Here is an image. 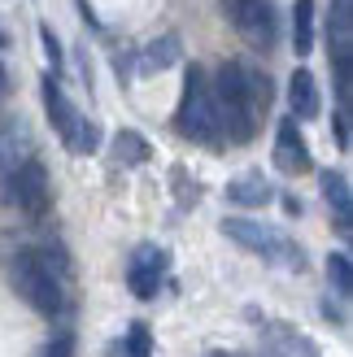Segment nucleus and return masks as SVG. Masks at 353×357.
<instances>
[{
    "label": "nucleus",
    "mask_w": 353,
    "mask_h": 357,
    "mask_svg": "<svg viewBox=\"0 0 353 357\" xmlns=\"http://www.w3.org/2000/svg\"><path fill=\"white\" fill-rule=\"evenodd\" d=\"M327 279H331V288H336L340 296L353 292V261H349V253H331L327 257Z\"/></svg>",
    "instance_id": "obj_18"
},
{
    "label": "nucleus",
    "mask_w": 353,
    "mask_h": 357,
    "mask_svg": "<svg viewBox=\"0 0 353 357\" xmlns=\"http://www.w3.org/2000/svg\"><path fill=\"white\" fill-rule=\"evenodd\" d=\"M292 48L296 57H306L314 48V0H296L292 5Z\"/></svg>",
    "instance_id": "obj_15"
},
{
    "label": "nucleus",
    "mask_w": 353,
    "mask_h": 357,
    "mask_svg": "<svg viewBox=\"0 0 353 357\" xmlns=\"http://www.w3.org/2000/svg\"><path fill=\"white\" fill-rule=\"evenodd\" d=\"M96 144H100V127L92 118H79L75 135H70V149H75V153H96Z\"/></svg>",
    "instance_id": "obj_19"
},
{
    "label": "nucleus",
    "mask_w": 353,
    "mask_h": 357,
    "mask_svg": "<svg viewBox=\"0 0 353 357\" xmlns=\"http://www.w3.org/2000/svg\"><path fill=\"white\" fill-rule=\"evenodd\" d=\"M288 105H292V118H314L319 114V79H314L306 66H296L292 79H288Z\"/></svg>",
    "instance_id": "obj_11"
},
{
    "label": "nucleus",
    "mask_w": 353,
    "mask_h": 357,
    "mask_svg": "<svg viewBox=\"0 0 353 357\" xmlns=\"http://www.w3.org/2000/svg\"><path fill=\"white\" fill-rule=\"evenodd\" d=\"M179 57H183L179 35H162V40H153V44L144 48V70H170Z\"/></svg>",
    "instance_id": "obj_16"
},
{
    "label": "nucleus",
    "mask_w": 353,
    "mask_h": 357,
    "mask_svg": "<svg viewBox=\"0 0 353 357\" xmlns=\"http://www.w3.org/2000/svg\"><path fill=\"white\" fill-rule=\"evenodd\" d=\"M327 40H331V57H353V0H331Z\"/></svg>",
    "instance_id": "obj_12"
},
{
    "label": "nucleus",
    "mask_w": 353,
    "mask_h": 357,
    "mask_svg": "<svg viewBox=\"0 0 353 357\" xmlns=\"http://www.w3.org/2000/svg\"><path fill=\"white\" fill-rule=\"evenodd\" d=\"M44 109H48V118H52V127H57V135L70 144V135H75V127H79V114H75V105L66 100V92H61V83L57 79H44Z\"/></svg>",
    "instance_id": "obj_10"
},
{
    "label": "nucleus",
    "mask_w": 353,
    "mask_h": 357,
    "mask_svg": "<svg viewBox=\"0 0 353 357\" xmlns=\"http://www.w3.org/2000/svg\"><path fill=\"white\" fill-rule=\"evenodd\" d=\"M162 271H166V253L153 248V244H140L131 266H127V288L140 301H149V296H157V288H162Z\"/></svg>",
    "instance_id": "obj_7"
},
{
    "label": "nucleus",
    "mask_w": 353,
    "mask_h": 357,
    "mask_svg": "<svg viewBox=\"0 0 353 357\" xmlns=\"http://www.w3.org/2000/svg\"><path fill=\"white\" fill-rule=\"evenodd\" d=\"M9 92V75H5V66H0V96Z\"/></svg>",
    "instance_id": "obj_23"
},
{
    "label": "nucleus",
    "mask_w": 353,
    "mask_h": 357,
    "mask_svg": "<svg viewBox=\"0 0 353 357\" xmlns=\"http://www.w3.org/2000/svg\"><path fill=\"white\" fill-rule=\"evenodd\" d=\"M209 357H223V353H209Z\"/></svg>",
    "instance_id": "obj_25"
},
{
    "label": "nucleus",
    "mask_w": 353,
    "mask_h": 357,
    "mask_svg": "<svg viewBox=\"0 0 353 357\" xmlns=\"http://www.w3.org/2000/svg\"><path fill=\"white\" fill-rule=\"evenodd\" d=\"M31 157V135H27V127L22 122H5L0 127V183L17 170Z\"/></svg>",
    "instance_id": "obj_9"
},
{
    "label": "nucleus",
    "mask_w": 353,
    "mask_h": 357,
    "mask_svg": "<svg viewBox=\"0 0 353 357\" xmlns=\"http://www.w3.org/2000/svg\"><path fill=\"white\" fill-rule=\"evenodd\" d=\"M114 157L122 166H144L149 162V144H144V135H135V131H118L114 135Z\"/></svg>",
    "instance_id": "obj_17"
},
{
    "label": "nucleus",
    "mask_w": 353,
    "mask_h": 357,
    "mask_svg": "<svg viewBox=\"0 0 353 357\" xmlns=\"http://www.w3.org/2000/svg\"><path fill=\"white\" fill-rule=\"evenodd\" d=\"M271 183L262 174H240V178H232V183H227V201L232 205H244V209H262L271 201Z\"/></svg>",
    "instance_id": "obj_13"
},
{
    "label": "nucleus",
    "mask_w": 353,
    "mask_h": 357,
    "mask_svg": "<svg viewBox=\"0 0 353 357\" xmlns=\"http://www.w3.org/2000/svg\"><path fill=\"white\" fill-rule=\"evenodd\" d=\"M331 127H336V144H340V149H349V114H345V109L331 118Z\"/></svg>",
    "instance_id": "obj_22"
},
{
    "label": "nucleus",
    "mask_w": 353,
    "mask_h": 357,
    "mask_svg": "<svg viewBox=\"0 0 353 357\" xmlns=\"http://www.w3.org/2000/svg\"><path fill=\"white\" fill-rule=\"evenodd\" d=\"M223 236L236 240L240 248H249V253H257V257L275 261V266H288V271H301V266H306V253L284 236V231L262 227V222H253V218H227V222H223Z\"/></svg>",
    "instance_id": "obj_4"
},
{
    "label": "nucleus",
    "mask_w": 353,
    "mask_h": 357,
    "mask_svg": "<svg viewBox=\"0 0 353 357\" xmlns=\"http://www.w3.org/2000/svg\"><path fill=\"white\" fill-rule=\"evenodd\" d=\"M174 127H179V135L192 139V144H218L223 139L214 96H209V79H205L201 66H188L183 96H179V109H174Z\"/></svg>",
    "instance_id": "obj_2"
},
{
    "label": "nucleus",
    "mask_w": 353,
    "mask_h": 357,
    "mask_svg": "<svg viewBox=\"0 0 353 357\" xmlns=\"http://www.w3.org/2000/svg\"><path fill=\"white\" fill-rule=\"evenodd\" d=\"M227 22L236 26V35L257 52H271L279 40V17L271 9V0H223Z\"/></svg>",
    "instance_id": "obj_5"
},
{
    "label": "nucleus",
    "mask_w": 353,
    "mask_h": 357,
    "mask_svg": "<svg viewBox=\"0 0 353 357\" xmlns=\"http://www.w3.org/2000/svg\"><path fill=\"white\" fill-rule=\"evenodd\" d=\"M275 166L284 170V174H306L314 166L306 135L296 131V118H284V122H279V131H275Z\"/></svg>",
    "instance_id": "obj_8"
},
{
    "label": "nucleus",
    "mask_w": 353,
    "mask_h": 357,
    "mask_svg": "<svg viewBox=\"0 0 353 357\" xmlns=\"http://www.w3.org/2000/svg\"><path fill=\"white\" fill-rule=\"evenodd\" d=\"M9 279H13V288H17V296L27 301V305L35 310V314H61L66 310V292H61V279L52 275V266H48V257L44 253H17L13 257V266H9Z\"/></svg>",
    "instance_id": "obj_3"
},
{
    "label": "nucleus",
    "mask_w": 353,
    "mask_h": 357,
    "mask_svg": "<svg viewBox=\"0 0 353 357\" xmlns=\"http://www.w3.org/2000/svg\"><path fill=\"white\" fill-rule=\"evenodd\" d=\"M40 40H44V52H48L52 70H61V44H57V35H52V26H40Z\"/></svg>",
    "instance_id": "obj_21"
},
{
    "label": "nucleus",
    "mask_w": 353,
    "mask_h": 357,
    "mask_svg": "<svg viewBox=\"0 0 353 357\" xmlns=\"http://www.w3.org/2000/svg\"><path fill=\"white\" fill-rule=\"evenodd\" d=\"M153 340H149V327L144 323H131V335H127V357H149Z\"/></svg>",
    "instance_id": "obj_20"
},
{
    "label": "nucleus",
    "mask_w": 353,
    "mask_h": 357,
    "mask_svg": "<svg viewBox=\"0 0 353 357\" xmlns=\"http://www.w3.org/2000/svg\"><path fill=\"white\" fill-rule=\"evenodd\" d=\"M319 183H323L327 205L336 209V222H340V231H349V178H345L340 170H323V174H319Z\"/></svg>",
    "instance_id": "obj_14"
},
{
    "label": "nucleus",
    "mask_w": 353,
    "mask_h": 357,
    "mask_svg": "<svg viewBox=\"0 0 353 357\" xmlns=\"http://www.w3.org/2000/svg\"><path fill=\"white\" fill-rule=\"evenodd\" d=\"M5 44H9V35H5V31H0V48H5Z\"/></svg>",
    "instance_id": "obj_24"
},
{
    "label": "nucleus",
    "mask_w": 353,
    "mask_h": 357,
    "mask_svg": "<svg viewBox=\"0 0 353 357\" xmlns=\"http://www.w3.org/2000/svg\"><path fill=\"white\" fill-rule=\"evenodd\" d=\"M9 201L27 213V218H44L48 213V201H52V188H48V170L35 162V157H27L22 166H17L9 178Z\"/></svg>",
    "instance_id": "obj_6"
},
{
    "label": "nucleus",
    "mask_w": 353,
    "mask_h": 357,
    "mask_svg": "<svg viewBox=\"0 0 353 357\" xmlns=\"http://www.w3.org/2000/svg\"><path fill=\"white\" fill-rule=\"evenodd\" d=\"M209 96H214L218 131L227 135V144H249L257 131V109L249 96V79H244V61H223Z\"/></svg>",
    "instance_id": "obj_1"
}]
</instances>
